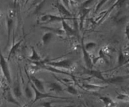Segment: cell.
I'll list each match as a JSON object with an SVG mask.
<instances>
[{
    "label": "cell",
    "mask_w": 129,
    "mask_h": 107,
    "mask_svg": "<svg viewBox=\"0 0 129 107\" xmlns=\"http://www.w3.org/2000/svg\"><path fill=\"white\" fill-rule=\"evenodd\" d=\"M30 81V80H29ZM30 84L33 90L34 91V98L33 99V101H31V104H34L35 102L38 101L42 99H46V98H51V99H60V100H67V99H69L70 98L68 97H62V96H58L53 95V94H49V93H45V92H41L37 89V88L34 86L33 83L30 82Z\"/></svg>",
    "instance_id": "cell-1"
},
{
    "label": "cell",
    "mask_w": 129,
    "mask_h": 107,
    "mask_svg": "<svg viewBox=\"0 0 129 107\" xmlns=\"http://www.w3.org/2000/svg\"><path fill=\"white\" fill-rule=\"evenodd\" d=\"M75 18H65L60 15H55L54 14L47 13L42 15L39 18L38 23L45 25L46 24L52 23L54 22H62L63 20H74Z\"/></svg>",
    "instance_id": "cell-2"
},
{
    "label": "cell",
    "mask_w": 129,
    "mask_h": 107,
    "mask_svg": "<svg viewBox=\"0 0 129 107\" xmlns=\"http://www.w3.org/2000/svg\"><path fill=\"white\" fill-rule=\"evenodd\" d=\"M46 64L57 69L64 70V69H72L74 67V63L71 59H64L59 60H49Z\"/></svg>",
    "instance_id": "cell-3"
},
{
    "label": "cell",
    "mask_w": 129,
    "mask_h": 107,
    "mask_svg": "<svg viewBox=\"0 0 129 107\" xmlns=\"http://www.w3.org/2000/svg\"><path fill=\"white\" fill-rule=\"evenodd\" d=\"M8 60H6L4 57L3 55H1V71L6 81L8 84H10L11 83V70H10V66H9Z\"/></svg>",
    "instance_id": "cell-4"
},
{
    "label": "cell",
    "mask_w": 129,
    "mask_h": 107,
    "mask_svg": "<svg viewBox=\"0 0 129 107\" xmlns=\"http://www.w3.org/2000/svg\"><path fill=\"white\" fill-rule=\"evenodd\" d=\"M14 12L11 10L9 11L6 16V27H7V43L6 46L9 45L10 41L11 33L13 30L14 28Z\"/></svg>",
    "instance_id": "cell-5"
},
{
    "label": "cell",
    "mask_w": 129,
    "mask_h": 107,
    "mask_svg": "<svg viewBox=\"0 0 129 107\" xmlns=\"http://www.w3.org/2000/svg\"><path fill=\"white\" fill-rule=\"evenodd\" d=\"M3 96L5 100L7 101L8 103L15 104V105L17 106L18 107H21L20 103L17 100L18 99L15 96V95L13 93L12 90H11L10 88L8 87V88H5L3 89Z\"/></svg>",
    "instance_id": "cell-6"
},
{
    "label": "cell",
    "mask_w": 129,
    "mask_h": 107,
    "mask_svg": "<svg viewBox=\"0 0 129 107\" xmlns=\"http://www.w3.org/2000/svg\"><path fill=\"white\" fill-rule=\"evenodd\" d=\"M81 50L82 52H83V59H84V63H85V65L86 66L87 69H93V67L94 65L93 60L91 58V57L89 52H88L86 49L85 47H84V43L83 40H82L81 41Z\"/></svg>",
    "instance_id": "cell-7"
},
{
    "label": "cell",
    "mask_w": 129,
    "mask_h": 107,
    "mask_svg": "<svg viewBox=\"0 0 129 107\" xmlns=\"http://www.w3.org/2000/svg\"><path fill=\"white\" fill-rule=\"evenodd\" d=\"M91 11V8L89 7H81L79 13V17H78V25L80 30H82L84 26V21L87 15Z\"/></svg>",
    "instance_id": "cell-8"
},
{
    "label": "cell",
    "mask_w": 129,
    "mask_h": 107,
    "mask_svg": "<svg viewBox=\"0 0 129 107\" xmlns=\"http://www.w3.org/2000/svg\"><path fill=\"white\" fill-rule=\"evenodd\" d=\"M78 85L81 88H83V89H85L87 91L89 92H95L107 87V86H101L98 84H92V83H83L81 85L79 84H78Z\"/></svg>",
    "instance_id": "cell-9"
},
{
    "label": "cell",
    "mask_w": 129,
    "mask_h": 107,
    "mask_svg": "<svg viewBox=\"0 0 129 107\" xmlns=\"http://www.w3.org/2000/svg\"><path fill=\"white\" fill-rule=\"evenodd\" d=\"M55 7L57 9L58 12L60 14V16L65 18H74L70 10L66 7L62 3H58L55 5Z\"/></svg>",
    "instance_id": "cell-10"
},
{
    "label": "cell",
    "mask_w": 129,
    "mask_h": 107,
    "mask_svg": "<svg viewBox=\"0 0 129 107\" xmlns=\"http://www.w3.org/2000/svg\"><path fill=\"white\" fill-rule=\"evenodd\" d=\"M26 74H27L28 78V79L30 81V82L34 84V86L37 88V89H39L41 92H45V89L44 84L41 80L38 79L37 77L32 75V74H29L27 73H26Z\"/></svg>",
    "instance_id": "cell-11"
},
{
    "label": "cell",
    "mask_w": 129,
    "mask_h": 107,
    "mask_svg": "<svg viewBox=\"0 0 129 107\" xmlns=\"http://www.w3.org/2000/svg\"><path fill=\"white\" fill-rule=\"evenodd\" d=\"M62 28L67 35L69 37H76L77 35V30L71 26L67 23V20H63L61 22Z\"/></svg>",
    "instance_id": "cell-12"
},
{
    "label": "cell",
    "mask_w": 129,
    "mask_h": 107,
    "mask_svg": "<svg viewBox=\"0 0 129 107\" xmlns=\"http://www.w3.org/2000/svg\"><path fill=\"white\" fill-rule=\"evenodd\" d=\"M127 58L126 57L125 52H124V50L122 49V47H120L119 49V51H118V62H117V65L115 67L113 68V69H110V70H108V71H110V70H113V69H118V68L124 65L125 62L127 60Z\"/></svg>",
    "instance_id": "cell-13"
},
{
    "label": "cell",
    "mask_w": 129,
    "mask_h": 107,
    "mask_svg": "<svg viewBox=\"0 0 129 107\" xmlns=\"http://www.w3.org/2000/svg\"><path fill=\"white\" fill-rule=\"evenodd\" d=\"M12 92L17 99H20L22 96V90H21V87L20 85V79H19L18 76L17 78H16V80L14 82L12 88Z\"/></svg>",
    "instance_id": "cell-14"
},
{
    "label": "cell",
    "mask_w": 129,
    "mask_h": 107,
    "mask_svg": "<svg viewBox=\"0 0 129 107\" xmlns=\"http://www.w3.org/2000/svg\"><path fill=\"white\" fill-rule=\"evenodd\" d=\"M40 28L46 31H51L54 35H59V36H62L66 34L62 28L60 27H54V26H47V25H42L40 26Z\"/></svg>",
    "instance_id": "cell-15"
},
{
    "label": "cell",
    "mask_w": 129,
    "mask_h": 107,
    "mask_svg": "<svg viewBox=\"0 0 129 107\" xmlns=\"http://www.w3.org/2000/svg\"><path fill=\"white\" fill-rule=\"evenodd\" d=\"M113 21L117 25H122L127 23L128 21V16L122 13V11H119L117 13V15L113 17Z\"/></svg>",
    "instance_id": "cell-16"
},
{
    "label": "cell",
    "mask_w": 129,
    "mask_h": 107,
    "mask_svg": "<svg viewBox=\"0 0 129 107\" xmlns=\"http://www.w3.org/2000/svg\"><path fill=\"white\" fill-rule=\"evenodd\" d=\"M128 79V75L126 76H118L112 77L106 79L105 83L107 84H120L123 83L126 79Z\"/></svg>",
    "instance_id": "cell-17"
},
{
    "label": "cell",
    "mask_w": 129,
    "mask_h": 107,
    "mask_svg": "<svg viewBox=\"0 0 129 107\" xmlns=\"http://www.w3.org/2000/svg\"><path fill=\"white\" fill-rule=\"evenodd\" d=\"M86 74H88L90 76L93 77V78H96L98 79H100V80L103 81L105 82L106 79L103 76V73L102 72L99 71V70H96L93 69H85Z\"/></svg>",
    "instance_id": "cell-18"
},
{
    "label": "cell",
    "mask_w": 129,
    "mask_h": 107,
    "mask_svg": "<svg viewBox=\"0 0 129 107\" xmlns=\"http://www.w3.org/2000/svg\"><path fill=\"white\" fill-rule=\"evenodd\" d=\"M47 86L49 88V91L52 92H56V93H60L64 90L60 84V83L57 82H47Z\"/></svg>",
    "instance_id": "cell-19"
},
{
    "label": "cell",
    "mask_w": 129,
    "mask_h": 107,
    "mask_svg": "<svg viewBox=\"0 0 129 107\" xmlns=\"http://www.w3.org/2000/svg\"><path fill=\"white\" fill-rule=\"evenodd\" d=\"M23 41V39H21V40H18V41L16 42H12V45H11V48H10V51H9L8 53V61L10 60V59L11 57V56H13V55L16 52L18 49H19L20 45L22 44Z\"/></svg>",
    "instance_id": "cell-20"
},
{
    "label": "cell",
    "mask_w": 129,
    "mask_h": 107,
    "mask_svg": "<svg viewBox=\"0 0 129 107\" xmlns=\"http://www.w3.org/2000/svg\"><path fill=\"white\" fill-rule=\"evenodd\" d=\"M54 35H55L53 33H52L51 31H46V32H45L43 34L41 38V41L42 45H47L52 41V39L54 38Z\"/></svg>",
    "instance_id": "cell-21"
},
{
    "label": "cell",
    "mask_w": 129,
    "mask_h": 107,
    "mask_svg": "<svg viewBox=\"0 0 129 107\" xmlns=\"http://www.w3.org/2000/svg\"><path fill=\"white\" fill-rule=\"evenodd\" d=\"M100 99L103 103L105 107H117V103L110 97L100 96Z\"/></svg>",
    "instance_id": "cell-22"
},
{
    "label": "cell",
    "mask_w": 129,
    "mask_h": 107,
    "mask_svg": "<svg viewBox=\"0 0 129 107\" xmlns=\"http://www.w3.org/2000/svg\"><path fill=\"white\" fill-rule=\"evenodd\" d=\"M30 81L28 83L26 84V86L25 87V89H24V93H25V96L27 99H31L34 98V91L33 90L31 86V84H30Z\"/></svg>",
    "instance_id": "cell-23"
},
{
    "label": "cell",
    "mask_w": 129,
    "mask_h": 107,
    "mask_svg": "<svg viewBox=\"0 0 129 107\" xmlns=\"http://www.w3.org/2000/svg\"><path fill=\"white\" fill-rule=\"evenodd\" d=\"M31 55L29 57V60H31V62H39L43 60L42 57L39 55V53L37 52L36 49L34 47H31Z\"/></svg>",
    "instance_id": "cell-24"
},
{
    "label": "cell",
    "mask_w": 129,
    "mask_h": 107,
    "mask_svg": "<svg viewBox=\"0 0 129 107\" xmlns=\"http://www.w3.org/2000/svg\"><path fill=\"white\" fill-rule=\"evenodd\" d=\"M116 99L126 103H129V95L127 93H117V95L116 96Z\"/></svg>",
    "instance_id": "cell-25"
},
{
    "label": "cell",
    "mask_w": 129,
    "mask_h": 107,
    "mask_svg": "<svg viewBox=\"0 0 129 107\" xmlns=\"http://www.w3.org/2000/svg\"><path fill=\"white\" fill-rule=\"evenodd\" d=\"M66 91L73 95H78V91L73 84H69L66 86Z\"/></svg>",
    "instance_id": "cell-26"
},
{
    "label": "cell",
    "mask_w": 129,
    "mask_h": 107,
    "mask_svg": "<svg viewBox=\"0 0 129 107\" xmlns=\"http://www.w3.org/2000/svg\"><path fill=\"white\" fill-rule=\"evenodd\" d=\"M97 44L96 43L94 42H88L84 44V47H85L86 49L88 50V52H89L90 50H93L94 48H95L96 47Z\"/></svg>",
    "instance_id": "cell-27"
},
{
    "label": "cell",
    "mask_w": 129,
    "mask_h": 107,
    "mask_svg": "<svg viewBox=\"0 0 129 107\" xmlns=\"http://www.w3.org/2000/svg\"><path fill=\"white\" fill-rule=\"evenodd\" d=\"M108 1H109V0H100V1H99V3L96 5V6L95 10H94V13L96 14L97 13L99 12L100 8H102V6H103L106 3L108 2Z\"/></svg>",
    "instance_id": "cell-28"
},
{
    "label": "cell",
    "mask_w": 129,
    "mask_h": 107,
    "mask_svg": "<svg viewBox=\"0 0 129 107\" xmlns=\"http://www.w3.org/2000/svg\"><path fill=\"white\" fill-rule=\"evenodd\" d=\"M95 0H86L81 4V7H89L91 4L93 3Z\"/></svg>",
    "instance_id": "cell-29"
},
{
    "label": "cell",
    "mask_w": 129,
    "mask_h": 107,
    "mask_svg": "<svg viewBox=\"0 0 129 107\" xmlns=\"http://www.w3.org/2000/svg\"><path fill=\"white\" fill-rule=\"evenodd\" d=\"M43 1H44V0H33L31 5H30V7H29L28 10H30L31 8H35L37 5L42 2Z\"/></svg>",
    "instance_id": "cell-30"
},
{
    "label": "cell",
    "mask_w": 129,
    "mask_h": 107,
    "mask_svg": "<svg viewBox=\"0 0 129 107\" xmlns=\"http://www.w3.org/2000/svg\"><path fill=\"white\" fill-rule=\"evenodd\" d=\"M56 101H45L42 103L41 107H54L52 103H55Z\"/></svg>",
    "instance_id": "cell-31"
},
{
    "label": "cell",
    "mask_w": 129,
    "mask_h": 107,
    "mask_svg": "<svg viewBox=\"0 0 129 107\" xmlns=\"http://www.w3.org/2000/svg\"><path fill=\"white\" fill-rule=\"evenodd\" d=\"M71 1V0H61V3L66 6V7L68 8L69 10H70Z\"/></svg>",
    "instance_id": "cell-32"
},
{
    "label": "cell",
    "mask_w": 129,
    "mask_h": 107,
    "mask_svg": "<svg viewBox=\"0 0 129 107\" xmlns=\"http://www.w3.org/2000/svg\"><path fill=\"white\" fill-rule=\"evenodd\" d=\"M125 34L126 38L128 40L129 43V23L127 24L125 26Z\"/></svg>",
    "instance_id": "cell-33"
},
{
    "label": "cell",
    "mask_w": 129,
    "mask_h": 107,
    "mask_svg": "<svg viewBox=\"0 0 129 107\" xmlns=\"http://www.w3.org/2000/svg\"><path fill=\"white\" fill-rule=\"evenodd\" d=\"M19 1L20 2L21 7H23L25 5V1H26V0H19Z\"/></svg>",
    "instance_id": "cell-34"
},
{
    "label": "cell",
    "mask_w": 129,
    "mask_h": 107,
    "mask_svg": "<svg viewBox=\"0 0 129 107\" xmlns=\"http://www.w3.org/2000/svg\"><path fill=\"white\" fill-rule=\"evenodd\" d=\"M19 1V0H13V7L14 8H16V5H17L18 2Z\"/></svg>",
    "instance_id": "cell-35"
},
{
    "label": "cell",
    "mask_w": 129,
    "mask_h": 107,
    "mask_svg": "<svg viewBox=\"0 0 129 107\" xmlns=\"http://www.w3.org/2000/svg\"><path fill=\"white\" fill-rule=\"evenodd\" d=\"M124 52L125 53H127V54H129V45L125 49H124Z\"/></svg>",
    "instance_id": "cell-36"
},
{
    "label": "cell",
    "mask_w": 129,
    "mask_h": 107,
    "mask_svg": "<svg viewBox=\"0 0 129 107\" xmlns=\"http://www.w3.org/2000/svg\"><path fill=\"white\" fill-rule=\"evenodd\" d=\"M117 0H110V3H112V5H113V4H114L116 2V1H117Z\"/></svg>",
    "instance_id": "cell-37"
},
{
    "label": "cell",
    "mask_w": 129,
    "mask_h": 107,
    "mask_svg": "<svg viewBox=\"0 0 129 107\" xmlns=\"http://www.w3.org/2000/svg\"><path fill=\"white\" fill-rule=\"evenodd\" d=\"M77 106L76 105V104H72V105H68V106H66L65 107H76Z\"/></svg>",
    "instance_id": "cell-38"
},
{
    "label": "cell",
    "mask_w": 129,
    "mask_h": 107,
    "mask_svg": "<svg viewBox=\"0 0 129 107\" xmlns=\"http://www.w3.org/2000/svg\"><path fill=\"white\" fill-rule=\"evenodd\" d=\"M72 1H74V2H77V3H78V2H80L81 0H72Z\"/></svg>",
    "instance_id": "cell-39"
},
{
    "label": "cell",
    "mask_w": 129,
    "mask_h": 107,
    "mask_svg": "<svg viewBox=\"0 0 129 107\" xmlns=\"http://www.w3.org/2000/svg\"><path fill=\"white\" fill-rule=\"evenodd\" d=\"M30 1V0H26V1H25V5H27L28 3Z\"/></svg>",
    "instance_id": "cell-40"
},
{
    "label": "cell",
    "mask_w": 129,
    "mask_h": 107,
    "mask_svg": "<svg viewBox=\"0 0 129 107\" xmlns=\"http://www.w3.org/2000/svg\"><path fill=\"white\" fill-rule=\"evenodd\" d=\"M82 103H83V106H84V107H88V106H87V105H86L85 103H84L82 102Z\"/></svg>",
    "instance_id": "cell-41"
}]
</instances>
